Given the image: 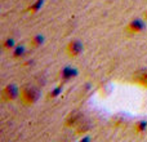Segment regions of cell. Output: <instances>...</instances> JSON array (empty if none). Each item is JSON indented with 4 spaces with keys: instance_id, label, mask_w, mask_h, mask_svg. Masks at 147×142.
Wrapping results in <instances>:
<instances>
[{
    "instance_id": "obj_1",
    "label": "cell",
    "mask_w": 147,
    "mask_h": 142,
    "mask_svg": "<svg viewBox=\"0 0 147 142\" xmlns=\"http://www.w3.org/2000/svg\"><path fill=\"white\" fill-rule=\"evenodd\" d=\"M39 92L34 87H25L21 89V101L25 105H32L38 99Z\"/></svg>"
},
{
    "instance_id": "obj_2",
    "label": "cell",
    "mask_w": 147,
    "mask_h": 142,
    "mask_svg": "<svg viewBox=\"0 0 147 142\" xmlns=\"http://www.w3.org/2000/svg\"><path fill=\"white\" fill-rule=\"evenodd\" d=\"M143 28H145V22H143L142 20H138V18H137V20L132 21V22L127 26L125 32H127L128 35H134V34L141 32Z\"/></svg>"
},
{
    "instance_id": "obj_3",
    "label": "cell",
    "mask_w": 147,
    "mask_h": 142,
    "mask_svg": "<svg viewBox=\"0 0 147 142\" xmlns=\"http://www.w3.org/2000/svg\"><path fill=\"white\" fill-rule=\"evenodd\" d=\"M66 52H67V54H69L70 57L79 56V54L83 52V44H81L79 40L70 41L69 45H67V48H66Z\"/></svg>"
},
{
    "instance_id": "obj_4",
    "label": "cell",
    "mask_w": 147,
    "mask_h": 142,
    "mask_svg": "<svg viewBox=\"0 0 147 142\" xmlns=\"http://www.w3.org/2000/svg\"><path fill=\"white\" fill-rule=\"evenodd\" d=\"M17 97V88L14 85H7L1 92V98L5 102L8 101H13Z\"/></svg>"
},
{
    "instance_id": "obj_5",
    "label": "cell",
    "mask_w": 147,
    "mask_h": 142,
    "mask_svg": "<svg viewBox=\"0 0 147 142\" xmlns=\"http://www.w3.org/2000/svg\"><path fill=\"white\" fill-rule=\"evenodd\" d=\"M75 69H71V67H67V69L62 70V79L63 80H70L74 75H75Z\"/></svg>"
},
{
    "instance_id": "obj_6",
    "label": "cell",
    "mask_w": 147,
    "mask_h": 142,
    "mask_svg": "<svg viewBox=\"0 0 147 142\" xmlns=\"http://www.w3.org/2000/svg\"><path fill=\"white\" fill-rule=\"evenodd\" d=\"M66 124L67 125H72V124H75V123H80V114H71L70 115V118L66 120Z\"/></svg>"
},
{
    "instance_id": "obj_7",
    "label": "cell",
    "mask_w": 147,
    "mask_h": 142,
    "mask_svg": "<svg viewBox=\"0 0 147 142\" xmlns=\"http://www.w3.org/2000/svg\"><path fill=\"white\" fill-rule=\"evenodd\" d=\"M14 48V40H13L12 38L7 39V40L3 43V49L4 51H9V49H13Z\"/></svg>"
},
{
    "instance_id": "obj_8",
    "label": "cell",
    "mask_w": 147,
    "mask_h": 142,
    "mask_svg": "<svg viewBox=\"0 0 147 142\" xmlns=\"http://www.w3.org/2000/svg\"><path fill=\"white\" fill-rule=\"evenodd\" d=\"M41 43H43V36L41 35H36L35 38L31 39V45L32 47H39Z\"/></svg>"
},
{
    "instance_id": "obj_9",
    "label": "cell",
    "mask_w": 147,
    "mask_h": 142,
    "mask_svg": "<svg viewBox=\"0 0 147 142\" xmlns=\"http://www.w3.org/2000/svg\"><path fill=\"white\" fill-rule=\"evenodd\" d=\"M136 131H137V133H142V132H145V129H146V123L145 122H138L137 124H136Z\"/></svg>"
},
{
    "instance_id": "obj_10",
    "label": "cell",
    "mask_w": 147,
    "mask_h": 142,
    "mask_svg": "<svg viewBox=\"0 0 147 142\" xmlns=\"http://www.w3.org/2000/svg\"><path fill=\"white\" fill-rule=\"evenodd\" d=\"M23 53H25V48H23V47H17V48H16V51L13 52V56H14L16 58H20Z\"/></svg>"
},
{
    "instance_id": "obj_11",
    "label": "cell",
    "mask_w": 147,
    "mask_h": 142,
    "mask_svg": "<svg viewBox=\"0 0 147 142\" xmlns=\"http://www.w3.org/2000/svg\"><path fill=\"white\" fill-rule=\"evenodd\" d=\"M41 3H43V0H38V1H36L35 4H34L32 7H31V8H32L31 10H38V9H39V7L41 5Z\"/></svg>"
},
{
    "instance_id": "obj_12",
    "label": "cell",
    "mask_w": 147,
    "mask_h": 142,
    "mask_svg": "<svg viewBox=\"0 0 147 142\" xmlns=\"http://www.w3.org/2000/svg\"><path fill=\"white\" fill-rule=\"evenodd\" d=\"M141 83H142V84H145V85H147V74H146L145 76H143L142 79H141Z\"/></svg>"
},
{
    "instance_id": "obj_13",
    "label": "cell",
    "mask_w": 147,
    "mask_h": 142,
    "mask_svg": "<svg viewBox=\"0 0 147 142\" xmlns=\"http://www.w3.org/2000/svg\"><path fill=\"white\" fill-rule=\"evenodd\" d=\"M143 16H145V18L147 20V12H146V13H145V14H143Z\"/></svg>"
}]
</instances>
